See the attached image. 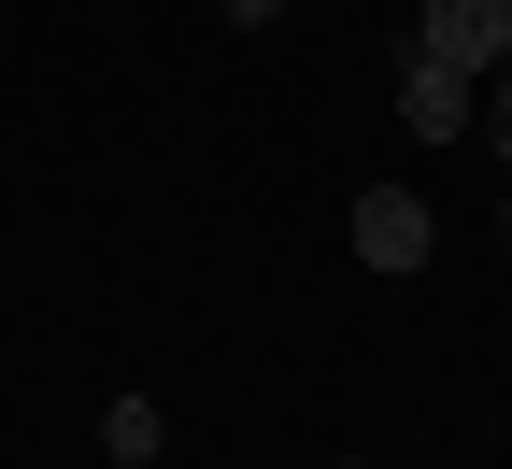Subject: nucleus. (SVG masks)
<instances>
[{
  "mask_svg": "<svg viewBox=\"0 0 512 469\" xmlns=\"http://www.w3.org/2000/svg\"><path fill=\"white\" fill-rule=\"evenodd\" d=\"M413 43H427V57H456L470 86H498V72H512V0H427Z\"/></svg>",
  "mask_w": 512,
  "mask_h": 469,
  "instance_id": "obj_1",
  "label": "nucleus"
},
{
  "mask_svg": "<svg viewBox=\"0 0 512 469\" xmlns=\"http://www.w3.org/2000/svg\"><path fill=\"white\" fill-rule=\"evenodd\" d=\"M470 114H484V86L456 72V57H427V43H413V57H399V128H413V143H456Z\"/></svg>",
  "mask_w": 512,
  "mask_h": 469,
  "instance_id": "obj_2",
  "label": "nucleus"
},
{
  "mask_svg": "<svg viewBox=\"0 0 512 469\" xmlns=\"http://www.w3.org/2000/svg\"><path fill=\"white\" fill-rule=\"evenodd\" d=\"M427 242H441V214L413 185H370L356 199V256H370V271H427Z\"/></svg>",
  "mask_w": 512,
  "mask_h": 469,
  "instance_id": "obj_3",
  "label": "nucleus"
},
{
  "mask_svg": "<svg viewBox=\"0 0 512 469\" xmlns=\"http://www.w3.org/2000/svg\"><path fill=\"white\" fill-rule=\"evenodd\" d=\"M484 143H498V157H512V72H498V86H484Z\"/></svg>",
  "mask_w": 512,
  "mask_h": 469,
  "instance_id": "obj_4",
  "label": "nucleus"
},
{
  "mask_svg": "<svg viewBox=\"0 0 512 469\" xmlns=\"http://www.w3.org/2000/svg\"><path fill=\"white\" fill-rule=\"evenodd\" d=\"M342 469H370V455H342Z\"/></svg>",
  "mask_w": 512,
  "mask_h": 469,
  "instance_id": "obj_7",
  "label": "nucleus"
},
{
  "mask_svg": "<svg viewBox=\"0 0 512 469\" xmlns=\"http://www.w3.org/2000/svg\"><path fill=\"white\" fill-rule=\"evenodd\" d=\"M271 15H285V0H228V29H271Z\"/></svg>",
  "mask_w": 512,
  "mask_h": 469,
  "instance_id": "obj_5",
  "label": "nucleus"
},
{
  "mask_svg": "<svg viewBox=\"0 0 512 469\" xmlns=\"http://www.w3.org/2000/svg\"><path fill=\"white\" fill-rule=\"evenodd\" d=\"M114 469H157V455H114Z\"/></svg>",
  "mask_w": 512,
  "mask_h": 469,
  "instance_id": "obj_6",
  "label": "nucleus"
}]
</instances>
